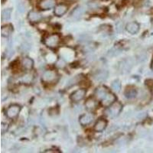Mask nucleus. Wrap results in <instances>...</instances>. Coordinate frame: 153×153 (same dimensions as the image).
<instances>
[{
	"label": "nucleus",
	"instance_id": "f257e3e1",
	"mask_svg": "<svg viewBox=\"0 0 153 153\" xmlns=\"http://www.w3.org/2000/svg\"><path fill=\"white\" fill-rule=\"evenodd\" d=\"M59 79V75L54 70H47L44 72L42 80L45 84H54Z\"/></svg>",
	"mask_w": 153,
	"mask_h": 153
},
{
	"label": "nucleus",
	"instance_id": "f03ea898",
	"mask_svg": "<svg viewBox=\"0 0 153 153\" xmlns=\"http://www.w3.org/2000/svg\"><path fill=\"white\" fill-rule=\"evenodd\" d=\"M61 42V37L57 34H51L49 35L44 39V44L48 48L54 49L58 47Z\"/></svg>",
	"mask_w": 153,
	"mask_h": 153
},
{
	"label": "nucleus",
	"instance_id": "7ed1b4c3",
	"mask_svg": "<svg viewBox=\"0 0 153 153\" xmlns=\"http://www.w3.org/2000/svg\"><path fill=\"white\" fill-rule=\"evenodd\" d=\"M21 109L22 107L19 104H12L7 108V110L5 111V115L8 118L11 120L16 119L19 116Z\"/></svg>",
	"mask_w": 153,
	"mask_h": 153
},
{
	"label": "nucleus",
	"instance_id": "20e7f679",
	"mask_svg": "<svg viewBox=\"0 0 153 153\" xmlns=\"http://www.w3.org/2000/svg\"><path fill=\"white\" fill-rule=\"evenodd\" d=\"M86 94H87V91L84 88H80L75 91L74 92H73L70 97L71 100L73 102L75 103H77V102H80L82 100H84Z\"/></svg>",
	"mask_w": 153,
	"mask_h": 153
},
{
	"label": "nucleus",
	"instance_id": "39448f33",
	"mask_svg": "<svg viewBox=\"0 0 153 153\" xmlns=\"http://www.w3.org/2000/svg\"><path fill=\"white\" fill-rule=\"evenodd\" d=\"M108 108H109L108 109V113H109L110 116H111V117H117L122 111L123 105L120 102L116 101L114 103H113L111 106H109Z\"/></svg>",
	"mask_w": 153,
	"mask_h": 153
},
{
	"label": "nucleus",
	"instance_id": "423d86ee",
	"mask_svg": "<svg viewBox=\"0 0 153 153\" xmlns=\"http://www.w3.org/2000/svg\"><path fill=\"white\" fill-rule=\"evenodd\" d=\"M117 97H116L114 94L109 92L106 96H105L104 98L101 100V104H102L103 106H104V107H109V106H111L113 103H114L115 102L117 101Z\"/></svg>",
	"mask_w": 153,
	"mask_h": 153
},
{
	"label": "nucleus",
	"instance_id": "0eeeda50",
	"mask_svg": "<svg viewBox=\"0 0 153 153\" xmlns=\"http://www.w3.org/2000/svg\"><path fill=\"white\" fill-rule=\"evenodd\" d=\"M56 6V0H41L38 7L42 10H50Z\"/></svg>",
	"mask_w": 153,
	"mask_h": 153
},
{
	"label": "nucleus",
	"instance_id": "6e6552de",
	"mask_svg": "<svg viewBox=\"0 0 153 153\" xmlns=\"http://www.w3.org/2000/svg\"><path fill=\"white\" fill-rule=\"evenodd\" d=\"M94 115L92 113H84V114L81 115L79 118V122L80 124L83 126L89 125L93 122L94 120Z\"/></svg>",
	"mask_w": 153,
	"mask_h": 153
},
{
	"label": "nucleus",
	"instance_id": "1a4fd4ad",
	"mask_svg": "<svg viewBox=\"0 0 153 153\" xmlns=\"http://www.w3.org/2000/svg\"><path fill=\"white\" fill-rule=\"evenodd\" d=\"M68 5L64 3H60L54 7V13L56 16H57V17H61V16H64V15L68 12Z\"/></svg>",
	"mask_w": 153,
	"mask_h": 153
},
{
	"label": "nucleus",
	"instance_id": "9d476101",
	"mask_svg": "<svg viewBox=\"0 0 153 153\" xmlns=\"http://www.w3.org/2000/svg\"><path fill=\"white\" fill-rule=\"evenodd\" d=\"M43 19L42 15L36 11H31L28 12V21L32 23H38L41 22Z\"/></svg>",
	"mask_w": 153,
	"mask_h": 153
},
{
	"label": "nucleus",
	"instance_id": "9b49d317",
	"mask_svg": "<svg viewBox=\"0 0 153 153\" xmlns=\"http://www.w3.org/2000/svg\"><path fill=\"white\" fill-rule=\"evenodd\" d=\"M109 92L110 91H108V89L106 87L100 86V87L96 89L95 92H94V95H95V97L97 98V100H99L101 101Z\"/></svg>",
	"mask_w": 153,
	"mask_h": 153
},
{
	"label": "nucleus",
	"instance_id": "f8f14e48",
	"mask_svg": "<svg viewBox=\"0 0 153 153\" xmlns=\"http://www.w3.org/2000/svg\"><path fill=\"white\" fill-rule=\"evenodd\" d=\"M106 126H107V121H106L105 119L100 118L96 122L95 124H94V129L95 132H103V131L106 129Z\"/></svg>",
	"mask_w": 153,
	"mask_h": 153
},
{
	"label": "nucleus",
	"instance_id": "ddd939ff",
	"mask_svg": "<svg viewBox=\"0 0 153 153\" xmlns=\"http://www.w3.org/2000/svg\"><path fill=\"white\" fill-rule=\"evenodd\" d=\"M139 24L136 22H129L126 25V31L129 32V33L132 34V35H134V34H136L139 31Z\"/></svg>",
	"mask_w": 153,
	"mask_h": 153
},
{
	"label": "nucleus",
	"instance_id": "4468645a",
	"mask_svg": "<svg viewBox=\"0 0 153 153\" xmlns=\"http://www.w3.org/2000/svg\"><path fill=\"white\" fill-rule=\"evenodd\" d=\"M85 107L89 111H94L97 107V101L93 97L88 98L85 102Z\"/></svg>",
	"mask_w": 153,
	"mask_h": 153
},
{
	"label": "nucleus",
	"instance_id": "2eb2a0df",
	"mask_svg": "<svg viewBox=\"0 0 153 153\" xmlns=\"http://www.w3.org/2000/svg\"><path fill=\"white\" fill-rule=\"evenodd\" d=\"M22 66L25 71H31L34 67V61L28 57H24L22 61Z\"/></svg>",
	"mask_w": 153,
	"mask_h": 153
},
{
	"label": "nucleus",
	"instance_id": "dca6fc26",
	"mask_svg": "<svg viewBox=\"0 0 153 153\" xmlns=\"http://www.w3.org/2000/svg\"><path fill=\"white\" fill-rule=\"evenodd\" d=\"M13 31V27L12 25H5L1 28V35L2 37H9Z\"/></svg>",
	"mask_w": 153,
	"mask_h": 153
},
{
	"label": "nucleus",
	"instance_id": "f3484780",
	"mask_svg": "<svg viewBox=\"0 0 153 153\" xmlns=\"http://www.w3.org/2000/svg\"><path fill=\"white\" fill-rule=\"evenodd\" d=\"M124 94H125L126 97L128 99H132V98L136 97L137 95V91L133 87H129L126 90Z\"/></svg>",
	"mask_w": 153,
	"mask_h": 153
},
{
	"label": "nucleus",
	"instance_id": "a211bd4d",
	"mask_svg": "<svg viewBox=\"0 0 153 153\" xmlns=\"http://www.w3.org/2000/svg\"><path fill=\"white\" fill-rule=\"evenodd\" d=\"M34 80V75L31 73L25 74L22 76V82L25 84H31Z\"/></svg>",
	"mask_w": 153,
	"mask_h": 153
},
{
	"label": "nucleus",
	"instance_id": "6ab92c4d",
	"mask_svg": "<svg viewBox=\"0 0 153 153\" xmlns=\"http://www.w3.org/2000/svg\"><path fill=\"white\" fill-rule=\"evenodd\" d=\"M108 76V73L105 71H100L97 72V73L96 74L95 76H94V78L96 79L97 80H104L107 78Z\"/></svg>",
	"mask_w": 153,
	"mask_h": 153
},
{
	"label": "nucleus",
	"instance_id": "aec40b11",
	"mask_svg": "<svg viewBox=\"0 0 153 153\" xmlns=\"http://www.w3.org/2000/svg\"><path fill=\"white\" fill-rule=\"evenodd\" d=\"M11 13H12V10H11V9H5V10L2 11V21L8 20V19H10Z\"/></svg>",
	"mask_w": 153,
	"mask_h": 153
},
{
	"label": "nucleus",
	"instance_id": "412c9836",
	"mask_svg": "<svg viewBox=\"0 0 153 153\" xmlns=\"http://www.w3.org/2000/svg\"><path fill=\"white\" fill-rule=\"evenodd\" d=\"M112 89H113V91H115V92H120V90H121V83H120V81H119V80H115V81H113V83H112Z\"/></svg>",
	"mask_w": 153,
	"mask_h": 153
},
{
	"label": "nucleus",
	"instance_id": "4be33fe9",
	"mask_svg": "<svg viewBox=\"0 0 153 153\" xmlns=\"http://www.w3.org/2000/svg\"><path fill=\"white\" fill-rule=\"evenodd\" d=\"M83 13H84V9H83V7H81V6H78V7H76V9H74L72 16H73L74 17H80Z\"/></svg>",
	"mask_w": 153,
	"mask_h": 153
},
{
	"label": "nucleus",
	"instance_id": "5701e85b",
	"mask_svg": "<svg viewBox=\"0 0 153 153\" xmlns=\"http://www.w3.org/2000/svg\"><path fill=\"white\" fill-rule=\"evenodd\" d=\"M45 152H53V153H60L61 152L57 151V150H54V149H48L47 151H45Z\"/></svg>",
	"mask_w": 153,
	"mask_h": 153
},
{
	"label": "nucleus",
	"instance_id": "b1692460",
	"mask_svg": "<svg viewBox=\"0 0 153 153\" xmlns=\"http://www.w3.org/2000/svg\"><path fill=\"white\" fill-rule=\"evenodd\" d=\"M151 68H152V69L153 70V61H152V65H151Z\"/></svg>",
	"mask_w": 153,
	"mask_h": 153
},
{
	"label": "nucleus",
	"instance_id": "393cba45",
	"mask_svg": "<svg viewBox=\"0 0 153 153\" xmlns=\"http://www.w3.org/2000/svg\"><path fill=\"white\" fill-rule=\"evenodd\" d=\"M5 1H6V0H1V2H2V4H3L4 2H5Z\"/></svg>",
	"mask_w": 153,
	"mask_h": 153
}]
</instances>
